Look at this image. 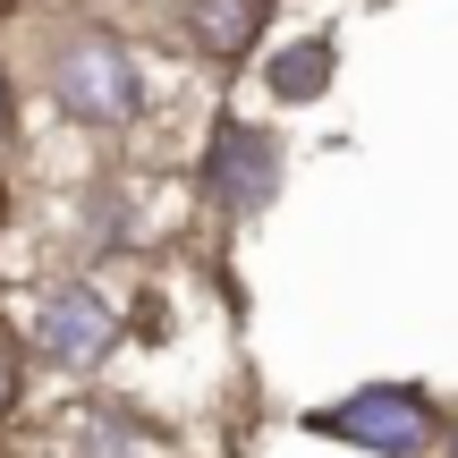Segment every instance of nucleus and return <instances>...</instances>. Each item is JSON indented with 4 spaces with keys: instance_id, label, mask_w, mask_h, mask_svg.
Segmentation results:
<instances>
[{
    "instance_id": "obj_1",
    "label": "nucleus",
    "mask_w": 458,
    "mask_h": 458,
    "mask_svg": "<svg viewBox=\"0 0 458 458\" xmlns=\"http://www.w3.org/2000/svg\"><path fill=\"white\" fill-rule=\"evenodd\" d=\"M43 94L51 111H68L77 128H136L145 119V77H136V51L119 43L111 26H60L43 43Z\"/></svg>"
},
{
    "instance_id": "obj_2",
    "label": "nucleus",
    "mask_w": 458,
    "mask_h": 458,
    "mask_svg": "<svg viewBox=\"0 0 458 458\" xmlns=\"http://www.w3.org/2000/svg\"><path fill=\"white\" fill-rule=\"evenodd\" d=\"M119 340H128V323H119L111 289H94V280H51V289L34 297V314H26V348L43 365H60V374L111 365Z\"/></svg>"
},
{
    "instance_id": "obj_3",
    "label": "nucleus",
    "mask_w": 458,
    "mask_h": 458,
    "mask_svg": "<svg viewBox=\"0 0 458 458\" xmlns=\"http://www.w3.org/2000/svg\"><path fill=\"white\" fill-rule=\"evenodd\" d=\"M306 425L331 433V442H348V450H374V458H425L433 433H442V416H433V399L408 391V382H365V391L314 408Z\"/></svg>"
},
{
    "instance_id": "obj_4",
    "label": "nucleus",
    "mask_w": 458,
    "mask_h": 458,
    "mask_svg": "<svg viewBox=\"0 0 458 458\" xmlns=\"http://www.w3.org/2000/svg\"><path fill=\"white\" fill-rule=\"evenodd\" d=\"M204 196H213V213H229V221H255L263 204L280 196V136L255 128V119H221V128L204 136Z\"/></svg>"
},
{
    "instance_id": "obj_5",
    "label": "nucleus",
    "mask_w": 458,
    "mask_h": 458,
    "mask_svg": "<svg viewBox=\"0 0 458 458\" xmlns=\"http://www.w3.org/2000/svg\"><path fill=\"white\" fill-rule=\"evenodd\" d=\"M263 9H272V0H187V9H179V34L204 51V60L229 68V60H246V51H255Z\"/></svg>"
},
{
    "instance_id": "obj_6",
    "label": "nucleus",
    "mask_w": 458,
    "mask_h": 458,
    "mask_svg": "<svg viewBox=\"0 0 458 458\" xmlns=\"http://www.w3.org/2000/svg\"><path fill=\"white\" fill-rule=\"evenodd\" d=\"M331 68H340V43L331 34H306V43H280L263 60V85H272V102H323Z\"/></svg>"
},
{
    "instance_id": "obj_7",
    "label": "nucleus",
    "mask_w": 458,
    "mask_h": 458,
    "mask_svg": "<svg viewBox=\"0 0 458 458\" xmlns=\"http://www.w3.org/2000/svg\"><path fill=\"white\" fill-rule=\"evenodd\" d=\"M17 399H26V340L0 331V425L17 416Z\"/></svg>"
},
{
    "instance_id": "obj_8",
    "label": "nucleus",
    "mask_w": 458,
    "mask_h": 458,
    "mask_svg": "<svg viewBox=\"0 0 458 458\" xmlns=\"http://www.w3.org/2000/svg\"><path fill=\"white\" fill-rule=\"evenodd\" d=\"M9 111H17V85H9V60H0V136H9Z\"/></svg>"
},
{
    "instance_id": "obj_9",
    "label": "nucleus",
    "mask_w": 458,
    "mask_h": 458,
    "mask_svg": "<svg viewBox=\"0 0 458 458\" xmlns=\"http://www.w3.org/2000/svg\"><path fill=\"white\" fill-rule=\"evenodd\" d=\"M450 458H458V433H450Z\"/></svg>"
},
{
    "instance_id": "obj_10",
    "label": "nucleus",
    "mask_w": 458,
    "mask_h": 458,
    "mask_svg": "<svg viewBox=\"0 0 458 458\" xmlns=\"http://www.w3.org/2000/svg\"><path fill=\"white\" fill-rule=\"evenodd\" d=\"M0 458H9V450H0Z\"/></svg>"
}]
</instances>
